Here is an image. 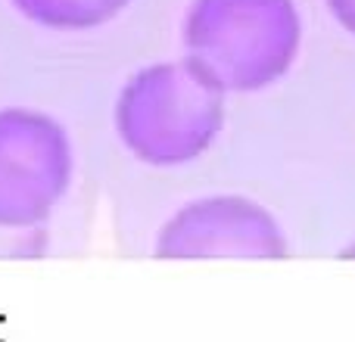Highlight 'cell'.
<instances>
[{
    "label": "cell",
    "instance_id": "obj_1",
    "mask_svg": "<svg viewBox=\"0 0 355 342\" xmlns=\"http://www.w3.org/2000/svg\"><path fill=\"white\" fill-rule=\"evenodd\" d=\"M225 100L227 91L190 56L150 62L119 87L112 128L144 165H190L225 131Z\"/></svg>",
    "mask_w": 355,
    "mask_h": 342
},
{
    "label": "cell",
    "instance_id": "obj_2",
    "mask_svg": "<svg viewBox=\"0 0 355 342\" xmlns=\"http://www.w3.org/2000/svg\"><path fill=\"white\" fill-rule=\"evenodd\" d=\"M181 47L227 93L268 91L302 50L300 6L296 0H190Z\"/></svg>",
    "mask_w": 355,
    "mask_h": 342
},
{
    "label": "cell",
    "instance_id": "obj_3",
    "mask_svg": "<svg viewBox=\"0 0 355 342\" xmlns=\"http://www.w3.org/2000/svg\"><path fill=\"white\" fill-rule=\"evenodd\" d=\"M75 181V143L56 116L31 106L0 109V233H31Z\"/></svg>",
    "mask_w": 355,
    "mask_h": 342
},
{
    "label": "cell",
    "instance_id": "obj_4",
    "mask_svg": "<svg viewBox=\"0 0 355 342\" xmlns=\"http://www.w3.org/2000/svg\"><path fill=\"white\" fill-rule=\"evenodd\" d=\"M156 258H287L281 221L240 193H212L184 202L153 240Z\"/></svg>",
    "mask_w": 355,
    "mask_h": 342
},
{
    "label": "cell",
    "instance_id": "obj_5",
    "mask_svg": "<svg viewBox=\"0 0 355 342\" xmlns=\"http://www.w3.org/2000/svg\"><path fill=\"white\" fill-rule=\"evenodd\" d=\"M10 6L44 31L56 35H85L119 19L131 0H10Z\"/></svg>",
    "mask_w": 355,
    "mask_h": 342
},
{
    "label": "cell",
    "instance_id": "obj_6",
    "mask_svg": "<svg viewBox=\"0 0 355 342\" xmlns=\"http://www.w3.org/2000/svg\"><path fill=\"white\" fill-rule=\"evenodd\" d=\"M324 3H327V12L334 16V22L343 31L355 35V0H324Z\"/></svg>",
    "mask_w": 355,
    "mask_h": 342
},
{
    "label": "cell",
    "instance_id": "obj_7",
    "mask_svg": "<svg viewBox=\"0 0 355 342\" xmlns=\"http://www.w3.org/2000/svg\"><path fill=\"white\" fill-rule=\"evenodd\" d=\"M340 258H346V262H355V240H349V243L340 249Z\"/></svg>",
    "mask_w": 355,
    "mask_h": 342
}]
</instances>
